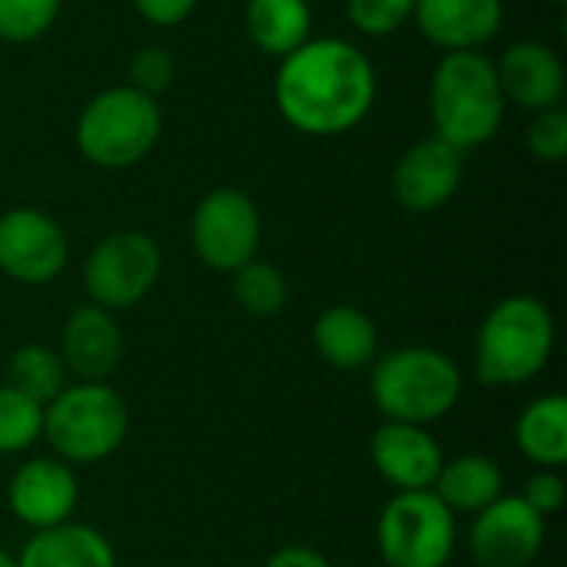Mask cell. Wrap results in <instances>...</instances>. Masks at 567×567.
<instances>
[{
  "instance_id": "12",
  "label": "cell",
  "mask_w": 567,
  "mask_h": 567,
  "mask_svg": "<svg viewBox=\"0 0 567 567\" xmlns=\"http://www.w3.org/2000/svg\"><path fill=\"white\" fill-rule=\"evenodd\" d=\"M76 502H80V485L73 465L60 462L56 455L23 462L7 488V505L13 518L33 532L73 522Z\"/></svg>"
},
{
  "instance_id": "15",
  "label": "cell",
  "mask_w": 567,
  "mask_h": 567,
  "mask_svg": "<svg viewBox=\"0 0 567 567\" xmlns=\"http://www.w3.org/2000/svg\"><path fill=\"white\" fill-rule=\"evenodd\" d=\"M60 359L76 382H106L123 355V332L113 312L86 302L70 312L60 332Z\"/></svg>"
},
{
  "instance_id": "16",
  "label": "cell",
  "mask_w": 567,
  "mask_h": 567,
  "mask_svg": "<svg viewBox=\"0 0 567 567\" xmlns=\"http://www.w3.org/2000/svg\"><path fill=\"white\" fill-rule=\"evenodd\" d=\"M505 103H518L522 110L542 113L561 106L565 96V63L561 56L538 40H522L502 53L495 63Z\"/></svg>"
},
{
  "instance_id": "3",
  "label": "cell",
  "mask_w": 567,
  "mask_h": 567,
  "mask_svg": "<svg viewBox=\"0 0 567 567\" xmlns=\"http://www.w3.org/2000/svg\"><path fill=\"white\" fill-rule=\"evenodd\" d=\"M372 402L385 422L429 429L462 399V372L452 355L429 346H405L379 355L369 379Z\"/></svg>"
},
{
  "instance_id": "4",
  "label": "cell",
  "mask_w": 567,
  "mask_h": 567,
  "mask_svg": "<svg viewBox=\"0 0 567 567\" xmlns=\"http://www.w3.org/2000/svg\"><path fill=\"white\" fill-rule=\"evenodd\" d=\"M432 116L435 136L462 153L488 143L505 120V93L495 63L478 50L445 53L432 73Z\"/></svg>"
},
{
  "instance_id": "22",
  "label": "cell",
  "mask_w": 567,
  "mask_h": 567,
  "mask_svg": "<svg viewBox=\"0 0 567 567\" xmlns=\"http://www.w3.org/2000/svg\"><path fill=\"white\" fill-rule=\"evenodd\" d=\"M312 10L306 0H249L246 33L269 56H289L309 40Z\"/></svg>"
},
{
  "instance_id": "28",
  "label": "cell",
  "mask_w": 567,
  "mask_h": 567,
  "mask_svg": "<svg viewBox=\"0 0 567 567\" xmlns=\"http://www.w3.org/2000/svg\"><path fill=\"white\" fill-rule=\"evenodd\" d=\"M528 150L542 163H561L567 156V113L561 106L535 113L528 126Z\"/></svg>"
},
{
  "instance_id": "20",
  "label": "cell",
  "mask_w": 567,
  "mask_h": 567,
  "mask_svg": "<svg viewBox=\"0 0 567 567\" xmlns=\"http://www.w3.org/2000/svg\"><path fill=\"white\" fill-rule=\"evenodd\" d=\"M17 567H116L113 545L90 525L63 522L56 528L33 532L23 545Z\"/></svg>"
},
{
  "instance_id": "31",
  "label": "cell",
  "mask_w": 567,
  "mask_h": 567,
  "mask_svg": "<svg viewBox=\"0 0 567 567\" xmlns=\"http://www.w3.org/2000/svg\"><path fill=\"white\" fill-rule=\"evenodd\" d=\"M133 7L143 20L156 27H176L196 10V0H133Z\"/></svg>"
},
{
  "instance_id": "6",
  "label": "cell",
  "mask_w": 567,
  "mask_h": 567,
  "mask_svg": "<svg viewBox=\"0 0 567 567\" xmlns=\"http://www.w3.org/2000/svg\"><path fill=\"white\" fill-rule=\"evenodd\" d=\"M163 133L156 96L133 86L96 93L76 120V150L103 169H126L146 159Z\"/></svg>"
},
{
  "instance_id": "7",
  "label": "cell",
  "mask_w": 567,
  "mask_h": 567,
  "mask_svg": "<svg viewBox=\"0 0 567 567\" xmlns=\"http://www.w3.org/2000/svg\"><path fill=\"white\" fill-rule=\"evenodd\" d=\"M375 542L385 567H445L458 525L435 492H399L379 515Z\"/></svg>"
},
{
  "instance_id": "14",
  "label": "cell",
  "mask_w": 567,
  "mask_h": 567,
  "mask_svg": "<svg viewBox=\"0 0 567 567\" xmlns=\"http://www.w3.org/2000/svg\"><path fill=\"white\" fill-rule=\"evenodd\" d=\"M369 458L375 472L399 492H432L445 452L435 435L422 425L405 422H382L372 432Z\"/></svg>"
},
{
  "instance_id": "23",
  "label": "cell",
  "mask_w": 567,
  "mask_h": 567,
  "mask_svg": "<svg viewBox=\"0 0 567 567\" xmlns=\"http://www.w3.org/2000/svg\"><path fill=\"white\" fill-rule=\"evenodd\" d=\"M7 385L17 389L20 395H27L30 402H37V405L43 409V405H50L70 382H66V369H63L60 352H56L53 346L30 342V346H20V349L10 355Z\"/></svg>"
},
{
  "instance_id": "2",
  "label": "cell",
  "mask_w": 567,
  "mask_h": 567,
  "mask_svg": "<svg viewBox=\"0 0 567 567\" xmlns=\"http://www.w3.org/2000/svg\"><path fill=\"white\" fill-rule=\"evenodd\" d=\"M555 352V316L535 296H508L488 309L475 336V379L515 389L538 379Z\"/></svg>"
},
{
  "instance_id": "10",
  "label": "cell",
  "mask_w": 567,
  "mask_h": 567,
  "mask_svg": "<svg viewBox=\"0 0 567 567\" xmlns=\"http://www.w3.org/2000/svg\"><path fill=\"white\" fill-rule=\"evenodd\" d=\"M70 259L60 223L40 209L20 206L0 216V272L23 286L53 282Z\"/></svg>"
},
{
  "instance_id": "32",
  "label": "cell",
  "mask_w": 567,
  "mask_h": 567,
  "mask_svg": "<svg viewBox=\"0 0 567 567\" xmlns=\"http://www.w3.org/2000/svg\"><path fill=\"white\" fill-rule=\"evenodd\" d=\"M262 567H332L326 555H319L316 548H306V545H286L279 551L269 555V561Z\"/></svg>"
},
{
  "instance_id": "27",
  "label": "cell",
  "mask_w": 567,
  "mask_h": 567,
  "mask_svg": "<svg viewBox=\"0 0 567 567\" xmlns=\"http://www.w3.org/2000/svg\"><path fill=\"white\" fill-rule=\"evenodd\" d=\"M346 13L355 30L369 37L395 33L415 13V0H346Z\"/></svg>"
},
{
  "instance_id": "33",
  "label": "cell",
  "mask_w": 567,
  "mask_h": 567,
  "mask_svg": "<svg viewBox=\"0 0 567 567\" xmlns=\"http://www.w3.org/2000/svg\"><path fill=\"white\" fill-rule=\"evenodd\" d=\"M0 567H17V558H10L3 548H0Z\"/></svg>"
},
{
  "instance_id": "18",
  "label": "cell",
  "mask_w": 567,
  "mask_h": 567,
  "mask_svg": "<svg viewBox=\"0 0 567 567\" xmlns=\"http://www.w3.org/2000/svg\"><path fill=\"white\" fill-rule=\"evenodd\" d=\"M312 342L319 359L339 372H359L379 359V329L355 306H329L312 326Z\"/></svg>"
},
{
  "instance_id": "21",
  "label": "cell",
  "mask_w": 567,
  "mask_h": 567,
  "mask_svg": "<svg viewBox=\"0 0 567 567\" xmlns=\"http://www.w3.org/2000/svg\"><path fill=\"white\" fill-rule=\"evenodd\" d=\"M515 442L535 468L561 472L567 465V399L561 392L525 405L515 422Z\"/></svg>"
},
{
  "instance_id": "5",
  "label": "cell",
  "mask_w": 567,
  "mask_h": 567,
  "mask_svg": "<svg viewBox=\"0 0 567 567\" xmlns=\"http://www.w3.org/2000/svg\"><path fill=\"white\" fill-rule=\"evenodd\" d=\"M130 432V409L106 382H73L43 405V439L66 465H100Z\"/></svg>"
},
{
  "instance_id": "17",
  "label": "cell",
  "mask_w": 567,
  "mask_h": 567,
  "mask_svg": "<svg viewBox=\"0 0 567 567\" xmlns=\"http://www.w3.org/2000/svg\"><path fill=\"white\" fill-rule=\"evenodd\" d=\"M415 23L445 53L478 50L505 20L502 0H415Z\"/></svg>"
},
{
  "instance_id": "19",
  "label": "cell",
  "mask_w": 567,
  "mask_h": 567,
  "mask_svg": "<svg viewBox=\"0 0 567 567\" xmlns=\"http://www.w3.org/2000/svg\"><path fill=\"white\" fill-rule=\"evenodd\" d=\"M432 492L455 518L478 515L505 495V475L492 455L465 452V455L442 462V472H439Z\"/></svg>"
},
{
  "instance_id": "29",
  "label": "cell",
  "mask_w": 567,
  "mask_h": 567,
  "mask_svg": "<svg viewBox=\"0 0 567 567\" xmlns=\"http://www.w3.org/2000/svg\"><path fill=\"white\" fill-rule=\"evenodd\" d=\"M169 83H173V56L166 50L146 47V50L133 53V60H130V86L133 90H140L146 96H156Z\"/></svg>"
},
{
  "instance_id": "13",
  "label": "cell",
  "mask_w": 567,
  "mask_h": 567,
  "mask_svg": "<svg viewBox=\"0 0 567 567\" xmlns=\"http://www.w3.org/2000/svg\"><path fill=\"white\" fill-rule=\"evenodd\" d=\"M462 150L445 143L442 136L419 140L402 153L392 173L395 199L412 213L442 209L462 186Z\"/></svg>"
},
{
  "instance_id": "1",
  "label": "cell",
  "mask_w": 567,
  "mask_h": 567,
  "mask_svg": "<svg viewBox=\"0 0 567 567\" xmlns=\"http://www.w3.org/2000/svg\"><path fill=\"white\" fill-rule=\"evenodd\" d=\"M276 103L289 126L309 136H339L365 120L375 103V70L349 40H306L282 56Z\"/></svg>"
},
{
  "instance_id": "9",
  "label": "cell",
  "mask_w": 567,
  "mask_h": 567,
  "mask_svg": "<svg viewBox=\"0 0 567 567\" xmlns=\"http://www.w3.org/2000/svg\"><path fill=\"white\" fill-rule=\"evenodd\" d=\"M189 239L203 266L233 276L239 266L256 259L262 239L259 209L239 189H213L193 213Z\"/></svg>"
},
{
  "instance_id": "8",
  "label": "cell",
  "mask_w": 567,
  "mask_h": 567,
  "mask_svg": "<svg viewBox=\"0 0 567 567\" xmlns=\"http://www.w3.org/2000/svg\"><path fill=\"white\" fill-rule=\"evenodd\" d=\"M163 272V252L153 236L123 229L103 236L83 262V289L106 312L133 309L150 296Z\"/></svg>"
},
{
  "instance_id": "11",
  "label": "cell",
  "mask_w": 567,
  "mask_h": 567,
  "mask_svg": "<svg viewBox=\"0 0 567 567\" xmlns=\"http://www.w3.org/2000/svg\"><path fill=\"white\" fill-rule=\"evenodd\" d=\"M545 545V518L535 515L522 495H502L475 515L468 532V555L478 567H528Z\"/></svg>"
},
{
  "instance_id": "25",
  "label": "cell",
  "mask_w": 567,
  "mask_h": 567,
  "mask_svg": "<svg viewBox=\"0 0 567 567\" xmlns=\"http://www.w3.org/2000/svg\"><path fill=\"white\" fill-rule=\"evenodd\" d=\"M43 439V409L10 385H0V455H20Z\"/></svg>"
},
{
  "instance_id": "34",
  "label": "cell",
  "mask_w": 567,
  "mask_h": 567,
  "mask_svg": "<svg viewBox=\"0 0 567 567\" xmlns=\"http://www.w3.org/2000/svg\"><path fill=\"white\" fill-rule=\"evenodd\" d=\"M555 3H565V0H555Z\"/></svg>"
},
{
  "instance_id": "26",
  "label": "cell",
  "mask_w": 567,
  "mask_h": 567,
  "mask_svg": "<svg viewBox=\"0 0 567 567\" xmlns=\"http://www.w3.org/2000/svg\"><path fill=\"white\" fill-rule=\"evenodd\" d=\"M60 13V0H0V40L30 43L43 37Z\"/></svg>"
},
{
  "instance_id": "24",
  "label": "cell",
  "mask_w": 567,
  "mask_h": 567,
  "mask_svg": "<svg viewBox=\"0 0 567 567\" xmlns=\"http://www.w3.org/2000/svg\"><path fill=\"white\" fill-rule=\"evenodd\" d=\"M233 296H236L243 312H249L256 319H269V316H279L286 309L289 282L272 262L249 259L246 266H239L233 272Z\"/></svg>"
},
{
  "instance_id": "30",
  "label": "cell",
  "mask_w": 567,
  "mask_h": 567,
  "mask_svg": "<svg viewBox=\"0 0 567 567\" xmlns=\"http://www.w3.org/2000/svg\"><path fill=\"white\" fill-rule=\"evenodd\" d=\"M522 502H525L535 515H542V518H555V515H561V508H565V502H567V485H565V478H561V472L538 468V472L528 478Z\"/></svg>"
}]
</instances>
